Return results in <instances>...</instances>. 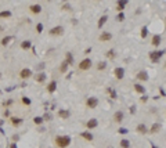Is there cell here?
I'll use <instances>...</instances> for the list:
<instances>
[{
    "instance_id": "obj_18",
    "label": "cell",
    "mask_w": 166,
    "mask_h": 148,
    "mask_svg": "<svg viewBox=\"0 0 166 148\" xmlns=\"http://www.w3.org/2000/svg\"><path fill=\"white\" fill-rule=\"evenodd\" d=\"M29 11L32 14H40L42 13V6L40 4H31L29 6Z\"/></svg>"
},
{
    "instance_id": "obj_46",
    "label": "cell",
    "mask_w": 166,
    "mask_h": 148,
    "mask_svg": "<svg viewBox=\"0 0 166 148\" xmlns=\"http://www.w3.org/2000/svg\"><path fill=\"white\" fill-rule=\"evenodd\" d=\"M152 148H158V147H155V145H154V144H152Z\"/></svg>"
},
{
    "instance_id": "obj_24",
    "label": "cell",
    "mask_w": 166,
    "mask_h": 148,
    "mask_svg": "<svg viewBox=\"0 0 166 148\" xmlns=\"http://www.w3.org/2000/svg\"><path fill=\"white\" fill-rule=\"evenodd\" d=\"M105 55H107V58H109V60H114V58L116 57V51H115V49H109Z\"/></svg>"
},
{
    "instance_id": "obj_11",
    "label": "cell",
    "mask_w": 166,
    "mask_h": 148,
    "mask_svg": "<svg viewBox=\"0 0 166 148\" xmlns=\"http://www.w3.org/2000/svg\"><path fill=\"white\" fill-rule=\"evenodd\" d=\"M161 129H162V123L155 122V123H152V125H151L150 129H148V133H150V134H156V133H158Z\"/></svg>"
},
{
    "instance_id": "obj_22",
    "label": "cell",
    "mask_w": 166,
    "mask_h": 148,
    "mask_svg": "<svg viewBox=\"0 0 166 148\" xmlns=\"http://www.w3.org/2000/svg\"><path fill=\"white\" fill-rule=\"evenodd\" d=\"M65 62H67L68 65H72L73 64V55L71 51H67L65 53Z\"/></svg>"
},
{
    "instance_id": "obj_3",
    "label": "cell",
    "mask_w": 166,
    "mask_h": 148,
    "mask_svg": "<svg viewBox=\"0 0 166 148\" xmlns=\"http://www.w3.org/2000/svg\"><path fill=\"white\" fill-rule=\"evenodd\" d=\"M85 104H86V107H87L89 109H96L97 107H98L100 101H98V98H97V97H87Z\"/></svg>"
},
{
    "instance_id": "obj_10",
    "label": "cell",
    "mask_w": 166,
    "mask_h": 148,
    "mask_svg": "<svg viewBox=\"0 0 166 148\" xmlns=\"http://www.w3.org/2000/svg\"><path fill=\"white\" fill-rule=\"evenodd\" d=\"M32 76V71L29 69V68H24V69L19 71V78L22 79V80H26V79H29Z\"/></svg>"
},
{
    "instance_id": "obj_47",
    "label": "cell",
    "mask_w": 166,
    "mask_h": 148,
    "mask_svg": "<svg viewBox=\"0 0 166 148\" xmlns=\"http://www.w3.org/2000/svg\"><path fill=\"white\" fill-rule=\"evenodd\" d=\"M163 65H165V68H166V61H165V64H163Z\"/></svg>"
},
{
    "instance_id": "obj_28",
    "label": "cell",
    "mask_w": 166,
    "mask_h": 148,
    "mask_svg": "<svg viewBox=\"0 0 166 148\" xmlns=\"http://www.w3.org/2000/svg\"><path fill=\"white\" fill-rule=\"evenodd\" d=\"M68 67H69V65L65 62V61H62L61 65H60V72H61V73H65V72L68 71Z\"/></svg>"
},
{
    "instance_id": "obj_32",
    "label": "cell",
    "mask_w": 166,
    "mask_h": 148,
    "mask_svg": "<svg viewBox=\"0 0 166 148\" xmlns=\"http://www.w3.org/2000/svg\"><path fill=\"white\" fill-rule=\"evenodd\" d=\"M11 17V11L6 10V11H0V18H10Z\"/></svg>"
},
{
    "instance_id": "obj_39",
    "label": "cell",
    "mask_w": 166,
    "mask_h": 148,
    "mask_svg": "<svg viewBox=\"0 0 166 148\" xmlns=\"http://www.w3.org/2000/svg\"><path fill=\"white\" fill-rule=\"evenodd\" d=\"M61 8H62V10H65V11H68V10H71V4L65 3V4H62V6H61Z\"/></svg>"
},
{
    "instance_id": "obj_36",
    "label": "cell",
    "mask_w": 166,
    "mask_h": 148,
    "mask_svg": "<svg viewBox=\"0 0 166 148\" xmlns=\"http://www.w3.org/2000/svg\"><path fill=\"white\" fill-rule=\"evenodd\" d=\"M148 100H150V97H148L147 94H143V97H141V98H140V101L143 102V104H145V102H147Z\"/></svg>"
},
{
    "instance_id": "obj_9",
    "label": "cell",
    "mask_w": 166,
    "mask_h": 148,
    "mask_svg": "<svg viewBox=\"0 0 166 148\" xmlns=\"http://www.w3.org/2000/svg\"><path fill=\"white\" fill-rule=\"evenodd\" d=\"M136 78H137L138 82H148V79H150V75H148L147 71H140V72H137Z\"/></svg>"
},
{
    "instance_id": "obj_25",
    "label": "cell",
    "mask_w": 166,
    "mask_h": 148,
    "mask_svg": "<svg viewBox=\"0 0 166 148\" xmlns=\"http://www.w3.org/2000/svg\"><path fill=\"white\" fill-rule=\"evenodd\" d=\"M119 145H120V148H130V141L127 138H122L119 141Z\"/></svg>"
},
{
    "instance_id": "obj_19",
    "label": "cell",
    "mask_w": 166,
    "mask_h": 148,
    "mask_svg": "<svg viewBox=\"0 0 166 148\" xmlns=\"http://www.w3.org/2000/svg\"><path fill=\"white\" fill-rule=\"evenodd\" d=\"M133 89H134V91L136 93H138V94H145V87L141 83H136V84H133Z\"/></svg>"
},
{
    "instance_id": "obj_20",
    "label": "cell",
    "mask_w": 166,
    "mask_h": 148,
    "mask_svg": "<svg viewBox=\"0 0 166 148\" xmlns=\"http://www.w3.org/2000/svg\"><path fill=\"white\" fill-rule=\"evenodd\" d=\"M55 90H57V82H55V80H51L49 84H47V91H49L50 94H53Z\"/></svg>"
},
{
    "instance_id": "obj_35",
    "label": "cell",
    "mask_w": 166,
    "mask_h": 148,
    "mask_svg": "<svg viewBox=\"0 0 166 148\" xmlns=\"http://www.w3.org/2000/svg\"><path fill=\"white\" fill-rule=\"evenodd\" d=\"M118 133H119V134H127L129 130H127L126 127H119V129H118Z\"/></svg>"
},
{
    "instance_id": "obj_13",
    "label": "cell",
    "mask_w": 166,
    "mask_h": 148,
    "mask_svg": "<svg viewBox=\"0 0 166 148\" xmlns=\"http://www.w3.org/2000/svg\"><path fill=\"white\" fill-rule=\"evenodd\" d=\"M123 119H124V112H123V111H120V109H119V111H116V112L114 114V120H115L116 123H120Z\"/></svg>"
},
{
    "instance_id": "obj_2",
    "label": "cell",
    "mask_w": 166,
    "mask_h": 148,
    "mask_svg": "<svg viewBox=\"0 0 166 148\" xmlns=\"http://www.w3.org/2000/svg\"><path fill=\"white\" fill-rule=\"evenodd\" d=\"M163 55H165V51H163V50H155V51H151L150 54H148V57H150V61H151V62L158 64Z\"/></svg>"
},
{
    "instance_id": "obj_8",
    "label": "cell",
    "mask_w": 166,
    "mask_h": 148,
    "mask_svg": "<svg viewBox=\"0 0 166 148\" xmlns=\"http://www.w3.org/2000/svg\"><path fill=\"white\" fill-rule=\"evenodd\" d=\"M97 126H98V120H97L96 118H90V119L86 122V129L87 130H94Z\"/></svg>"
},
{
    "instance_id": "obj_14",
    "label": "cell",
    "mask_w": 166,
    "mask_h": 148,
    "mask_svg": "<svg viewBox=\"0 0 166 148\" xmlns=\"http://www.w3.org/2000/svg\"><path fill=\"white\" fill-rule=\"evenodd\" d=\"M136 132L138 133V134H147L148 133V127L144 125V123H138L137 126H136Z\"/></svg>"
},
{
    "instance_id": "obj_30",
    "label": "cell",
    "mask_w": 166,
    "mask_h": 148,
    "mask_svg": "<svg viewBox=\"0 0 166 148\" xmlns=\"http://www.w3.org/2000/svg\"><path fill=\"white\" fill-rule=\"evenodd\" d=\"M97 69H98V71L107 69V62H105V61H100V62H97Z\"/></svg>"
},
{
    "instance_id": "obj_45",
    "label": "cell",
    "mask_w": 166,
    "mask_h": 148,
    "mask_svg": "<svg viewBox=\"0 0 166 148\" xmlns=\"http://www.w3.org/2000/svg\"><path fill=\"white\" fill-rule=\"evenodd\" d=\"M11 148H17V144H11Z\"/></svg>"
},
{
    "instance_id": "obj_42",
    "label": "cell",
    "mask_w": 166,
    "mask_h": 148,
    "mask_svg": "<svg viewBox=\"0 0 166 148\" xmlns=\"http://www.w3.org/2000/svg\"><path fill=\"white\" fill-rule=\"evenodd\" d=\"M90 53H91V47H87V49L85 50V54H86V55H89Z\"/></svg>"
},
{
    "instance_id": "obj_49",
    "label": "cell",
    "mask_w": 166,
    "mask_h": 148,
    "mask_svg": "<svg viewBox=\"0 0 166 148\" xmlns=\"http://www.w3.org/2000/svg\"><path fill=\"white\" fill-rule=\"evenodd\" d=\"M165 54H166V51H165Z\"/></svg>"
},
{
    "instance_id": "obj_48",
    "label": "cell",
    "mask_w": 166,
    "mask_h": 148,
    "mask_svg": "<svg viewBox=\"0 0 166 148\" xmlns=\"http://www.w3.org/2000/svg\"><path fill=\"white\" fill-rule=\"evenodd\" d=\"M165 22H166V18H165Z\"/></svg>"
},
{
    "instance_id": "obj_37",
    "label": "cell",
    "mask_w": 166,
    "mask_h": 148,
    "mask_svg": "<svg viewBox=\"0 0 166 148\" xmlns=\"http://www.w3.org/2000/svg\"><path fill=\"white\" fill-rule=\"evenodd\" d=\"M11 39H13L11 36H7V37H4V39H2V44L3 46H6V44L8 43V40H11Z\"/></svg>"
},
{
    "instance_id": "obj_43",
    "label": "cell",
    "mask_w": 166,
    "mask_h": 148,
    "mask_svg": "<svg viewBox=\"0 0 166 148\" xmlns=\"http://www.w3.org/2000/svg\"><path fill=\"white\" fill-rule=\"evenodd\" d=\"M50 119H51V116H50V115H49V114H47V115H44V118H43V120H50Z\"/></svg>"
},
{
    "instance_id": "obj_44",
    "label": "cell",
    "mask_w": 166,
    "mask_h": 148,
    "mask_svg": "<svg viewBox=\"0 0 166 148\" xmlns=\"http://www.w3.org/2000/svg\"><path fill=\"white\" fill-rule=\"evenodd\" d=\"M159 93H161V94H162V96H163V97H166V93H165V90H163V89H162V87L159 89Z\"/></svg>"
},
{
    "instance_id": "obj_29",
    "label": "cell",
    "mask_w": 166,
    "mask_h": 148,
    "mask_svg": "<svg viewBox=\"0 0 166 148\" xmlns=\"http://www.w3.org/2000/svg\"><path fill=\"white\" fill-rule=\"evenodd\" d=\"M140 36H141V39H145V37L148 36V26H143V28H141Z\"/></svg>"
},
{
    "instance_id": "obj_33",
    "label": "cell",
    "mask_w": 166,
    "mask_h": 148,
    "mask_svg": "<svg viewBox=\"0 0 166 148\" xmlns=\"http://www.w3.org/2000/svg\"><path fill=\"white\" fill-rule=\"evenodd\" d=\"M116 21H118V22H123V21H124V13H118Z\"/></svg>"
},
{
    "instance_id": "obj_31",
    "label": "cell",
    "mask_w": 166,
    "mask_h": 148,
    "mask_svg": "<svg viewBox=\"0 0 166 148\" xmlns=\"http://www.w3.org/2000/svg\"><path fill=\"white\" fill-rule=\"evenodd\" d=\"M44 80H46V75H44L43 72L39 73V75L36 76V82H37V83H43Z\"/></svg>"
},
{
    "instance_id": "obj_4",
    "label": "cell",
    "mask_w": 166,
    "mask_h": 148,
    "mask_svg": "<svg viewBox=\"0 0 166 148\" xmlns=\"http://www.w3.org/2000/svg\"><path fill=\"white\" fill-rule=\"evenodd\" d=\"M91 65H93V61L90 58H83L78 67H79V71H89L91 68Z\"/></svg>"
},
{
    "instance_id": "obj_15",
    "label": "cell",
    "mask_w": 166,
    "mask_h": 148,
    "mask_svg": "<svg viewBox=\"0 0 166 148\" xmlns=\"http://www.w3.org/2000/svg\"><path fill=\"white\" fill-rule=\"evenodd\" d=\"M107 21H108V15H107V14L101 15V17H100V19H98V22H97V28H98V29H102L104 25L107 24Z\"/></svg>"
},
{
    "instance_id": "obj_27",
    "label": "cell",
    "mask_w": 166,
    "mask_h": 148,
    "mask_svg": "<svg viewBox=\"0 0 166 148\" xmlns=\"http://www.w3.org/2000/svg\"><path fill=\"white\" fill-rule=\"evenodd\" d=\"M10 120H11V123H13V126H19L21 123H22V119H21V118H15V116H13Z\"/></svg>"
},
{
    "instance_id": "obj_12",
    "label": "cell",
    "mask_w": 166,
    "mask_h": 148,
    "mask_svg": "<svg viewBox=\"0 0 166 148\" xmlns=\"http://www.w3.org/2000/svg\"><path fill=\"white\" fill-rule=\"evenodd\" d=\"M161 43H162V36H161V35H159V33L154 35L152 39H151V44H152L154 47H159V46H161Z\"/></svg>"
},
{
    "instance_id": "obj_16",
    "label": "cell",
    "mask_w": 166,
    "mask_h": 148,
    "mask_svg": "<svg viewBox=\"0 0 166 148\" xmlns=\"http://www.w3.org/2000/svg\"><path fill=\"white\" fill-rule=\"evenodd\" d=\"M80 137L83 138V140H86V141H93V140H94V136L91 134L89 130H86V132H82V133H80Z\"/></svg>"
},
{
    "instance_id": "obj_34",
    "label": "cell",
    "mask_w": 166,
    "mask_h": 148,
    "mask_svg": "<svg viewBox=\"0 0 166 148\" xmlns=\"http://www.w3.org/2000/svg\"><path fill=\"white\" fill-rule=\"evenodd\" d=\"M33 122L36 123V125H42V123H43V118H42V116H35L33 118Z\"/></svg>"
},
{
    "instance_id": "obj_7",
    "label": "cell",
    "mask_w": 166,
    "mask_h": 148,
    "mask_svg": "<svg viewBox=\"0 0 166 148\" xmlns=\"http://www.w3.org/2000/svg\"><path fill=\"white\" fill-rule=\"evenodd\" d=\"M112 37H114V35H112L111 32L104 31V32H101V35L98 36V40H100V42H109V40H112Z\"/></svg>"
},
{
    "instance_id": "obj_38",
    "label": "cell",
    "mask_w": 166,
    "mask_h": 148,
    "mask_svg": "<svg viewBox=\"0 0 166 148\" xmlns=\"http://www.w3.org/2000/svg\"><path fill=\"white\" fill-rule=\"evenodd\" d=\"M42 31H43V24H37L36 25V32L37 33H42Z\"/></svg>"
},
{
    "instance_id": "obj_26",
    "label": "cell",
    "mask_w": 166,
    "mask_h": 148,
    "mask_svg": "<svg viewBox=\"0 0 166 148\" xmlns=\"http://www.w3.org/2000/svg\"><path fill=\"white\" fill-rule=\"evenodd\" d=\"M107 91L109 93V97H111L112 100H115V98L118 97V93H116V90H115V89H112V87H108V89H107Z\"/></svg>"
},
{
    "instance_id": "obj_23",
    "label": "cell",
    "mask_w": 166,
    "mask_h": 148,
    "mask_svg": "<svg viewBox=\"0 0 166 148\" xmlns=\"http://www.w3.org/2000/svg\"><path fill=\"white\" fill-rule=\"evenodd\" d=\"M31 47H32L31 40H24V42H21V49L22 50H29Z\"/></svg>"
},
{
    "instance_id": "obj_41",
    "label": "cell",
    "mask_w": 166,
    "mask_h": 148,
    "mask_svg": "<svg viewBox=\"0 0 166 148\" xmlns=\"http://www.w3.org/2000/svg\"><path fill=\"white\" fill-rule=\"evenodd\" d=\"M130 114H136V105L130 107Z\"/></svg>"
},
{
    "instance_id": "obj_21",
    "label": "cell",
    "mask_w": 166,
    "mask_h": 148,
    "mask_svg": "<svg viewBox=\"0 0 166 148\" xmlns=\"http://www.w3.org/2000/svg\"><path fill=\"white\" fill-rule=\"evenodd\" d=\"M127 6V2L126 0H119V2L116 3V10L119 11V13H123V10H124V7Z\"/></svg>"
},
{
    "instance_id": "obj_1",
    "label": "cell",
    "mask_w": 166,
    "mask_h": 148,
    "mask_svg": "<svg viewBox=\"0 0 166 148\" xmlns=\"http://www.w3.org/2000/svg\"><path fill=\"white\" fill-rule=\"evenodd\" d=\"M54 143L58 148H68L72 143V138L69 136H57L54 138Z\"/></svg>"
},
{
    "instance_id": "obj_5",
    "label": "cell",
    "mask_w": 166,
    "mask_h": 148,
    "mask_svg": "<svg viewBox=\"0 0 166 148\" xmlns=\"http://www.w3.org/2000/svg\"><path fill=\"white\" fill-rule=\"evenodd\" d=\"M114 76H115L116 80H122V79L124 78V68L123 67H115Z\"/></svg>"
},
{
    "instance_id": "obj_17",
    "label": "cell",
    "mask_w": 166,
    "mask_h": 148,
    "mask_svg": "<svg viewBox=\"0 0 166 148\" xmlns=\"http://www.w3.org/2000/svg\"><path fill=\"white\" fill-rule=\"evenodd\" d=\"M58 116H60L61 119H69L71 111L69 109H60V111H58Z\"/></svg>"
},
{
    "instance_id": "obj_40",
    "label": "cell",
    "mask_w": 166,
    "mask_h": 148,
    "mask_svg": "<svg viewBox=\"0 0 166 148\" xmlns=\"http://www.w3.org/2000/svg\"><path fill=\"white\" fill-rule=\"evenodd\" d=\"M22 102H24L25 105H31V100L26 98V97H22Z\"/></svg>"
},
{
    "instance_id": "obj_6",
    "label": "cell",
    "mask_w": 166,
    "mask_h": 148,
    "mask_svg": "<svg viewBox=\"0 0 166 148\" xmlns=\"http://www.w3.org/2000/svg\"><path fill=\"white\" fill-rule=\"evenodd\" d=\"M62 33H64V26H61V25H57L49 31L50 36H61Z\"/></svg>"
}]
</instances>
